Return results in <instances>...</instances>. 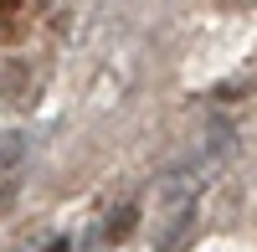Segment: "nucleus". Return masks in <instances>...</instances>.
<instances>
[{
    "label": "nucleus",
    "mask_w": 257,
    "mask_h": 252,
    "mask_svg": "<svg viewBox=\"0 0 257 252\" xmlns=\"http://www.w3.org/2000/svg\"><path fill=\"white\" fill-rule=\"evenodd\" d=\"M21 155H26L21 134H6V139H0V206H6V201H11V191H16V175H21Z\"/></svg>",
    "instance_id": "obj_1"
},
{
    "label": "nucleus",
    "mask_w": 257,
    "mask_h": 252,
    "mask_svg": "<svg viewBox=\"0 0 257 252\" xmlns=\"http://www.w3.org/2000/svg\"><path fill=\"white\" fill-rule=\"evenodd\" d=\"M128 226H134V206H118V216H113V226H108V242L128 237Z\"/></svg>",
    "instance_id": "obj_2"
},
{
    "label": "nucleus",
    "mask_w": 257,
    "mask_h": 252,
    "mask_svg": "<svg viewBox=\"0 0 257 252\" xmlns=\"http://www.w3.org/2000/svg\"><path fill=\"white\" fill-rule=\"evenodd\" d=\"M16 6H21V0H0V11H16Z\"/></svg>",
    "instance_id": "obj_3"
}]
</instances>
